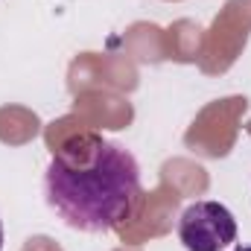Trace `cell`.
Masks as SVG:
<instances>
[{
	"label": "cell",
	"mask_w": 251,
	"mask_h": 251,
	"mask_svg": "<svg viewBox=\"0 0 251 251\" xmlns=\"http://www.w3.org/2000/svg\"><path fill=\"white\" fill-rule=\"evenodd\" d=\"M178 240L187 251H222L237 240V219L219 201H193L178 216Z\"/></svg>",
	"instance_id": "7a4b0ae2"
},
{
	"label": "cell",
	"mask_w": 251,
	"mask_h": 251,
	"mask_svg": "<svg viewBox=\"0 0 251 251\" xmlns=\"http://www.w3.org/2000/svg\"><path fill=\"white\" fill-rule=\"evenodd\" d=\"M234 251H251V246H237Z\"/></svg>",
	"instance_id": "277c9868"
},
{
	"label": "cell",
	"mask_w": 251,
	"mask_h": 251,
	"mask_svg": "<svg viewBox=\"0 0 251 251\" xmlns=\"http://www.w3.org/2000/svg\"><path fill=\"white\" fill-rule=\"evenodd\" d=\"M0 251H3V222H0Z\"/></svg>",
	"instance_id": "3957f363"
},
{
	"label": "cell",
	"mask_w": 251,
	"mask_h": 251,
	"mask_svg": "<svg viewBox=\"0 0 251 251\" xmlns=\"http://www.w3.org/2000/svg\"><path fill=\"white\" fill-rule=\"evenodd\" d=\"M44 196L64 225L85 234H108L140 201V167L120 143L100 134L73 137L44 173Z\"/></svg>",
	"instance_id": "6da1fadb"
}]
</instances>
